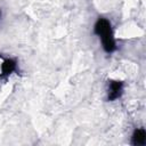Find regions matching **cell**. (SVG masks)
<instances>
[{
    "label": "cell",
    "mask_w": 146,
    "mask_h": 146,
    "mask_svg": "<svg viewBox=\"0 0 146 146\" xmlns=\"http://www.w3.org/2000/svg\"><path fill=\"white\" fill-rule=\"evenodd\" d=\"M94 31H95V34H97L102 39L103 48L106 52L111 54L116 49L115 40H114L112 27H111V23L106 18L99 17L95 24Z\"/></svg>",
    "instance_id": "cell-1"
},
{
    "label": "cell",
    "mask_w": 146,
    "mask_h": 146,
    "mask_svg": "<svg viewBox=\"0 0 146 146\" xmlns=\"http://www.w3.org/2000/svg\"><path fill=\"white\" fill-rule=\"evenodd\" d=\"M123 83L121 81H111L110 83V91H108V100L117 99L122 94Z\"/></svg>",
    "instance_id": "cell-2"
},
{
    "label": "cell",
    "mask_w": 146,
    "mask_h": 146,
    "mask_svg": "<svg viewBox=\"0 0 146 146\" xmlns=\"http://www.w3.org/2000/svg\"><path fill=\"white\" fill-rule=\"evenodd\" d=\"M16 68V62L11 58H7L3 60V63L1 64V74L0 76H8L9 74H11Z\"/></svg>",
    "instance_id": "cell-3"
},
{
    "label": "cell",
    "mask_w": 146,
    "mask_h": 146,
    "mask_svg": "<svg viewBox=\"0 0 146 146\" xmlns=\"http://www.w3.org/2000/svg\"><path fill=\"white\" fill-rule=\"evenodd\" d=\"M146 141V132L144 129H137L133 132L132 136V144L138 146V145H145Z\"/></svg>",
    "instance_id": "cell-4"
},
{
    "label": "cell",
    "mask_w": 146,
    "mask_h": 146,
    "mask_svg": "<svg viewBox=\"0 0 146 146\" xmlns=\"http://www.w3.org/2000/svg\"><path fill=\"white\" fill-rule=\"evenodd\" d=\"M0 15H1V13H0Z\"/></svg>",
    "instance_id": "cell-5"
}]
</instances>
